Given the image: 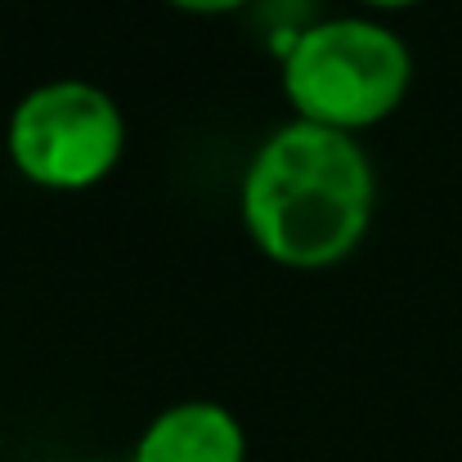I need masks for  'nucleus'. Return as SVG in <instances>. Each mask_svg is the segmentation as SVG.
Here are the masks:
<instances>
[{"instance_id": "obj_4", "label": "nucleus", "mask_w": 462, "mask_h": 462, "mask_svg": "<svg viewBox=\"0 0 462 462\" xmlns=\"http://www.w3.org/2000/svg\"><path fill=\"white\" fill-rule=\"evenodd\" d=\"M131 462H247V431L216 400H180L140 431Z\"/></svg>"}, {"instance_id": "obj_5", "label": "nucleus", "mask_w": 462, "mask_h": 462, "mask_svg": "<svg viewBox=\"0 0 462 462\" xmlns=\"http://www.w3.org/2000/svg\"><path fill=\"white\" fill-rule=\"evenodd\" d=\"M162 5H171V9H180V14H198V18H220V14L243 9L247 0H162Z\"/></svg>"}, {"instance_id": "obj_2", "label": "nucleus", "mask_w": 462, "mask_h": 462, "mask_svg": "<svg viewBox=\"0 0 462 462\" xmlns=\"http://www.w3.org/2000/svg\"><path fill=\"white\" fill-rule=\"evenodd\" d=\"M413 86L409 41L368 14L319 18L283 45V99L297 122L364 135L395 117Z\"/></svg>"}, {"instance_id": "obj_1", "label": "nucleus", "mask_w": 462, "mask_h": 462, "mask_svg": "<svg viewBox=\"0 0 462 462\" xmlns=\"http://www.w3.org/2000/svg\"><path fill=\"white\" fill-rule=\"evenodd\" d=\"M377 216V171L355 135L288 122L270 131L238 180V220L279 270L323 274L359 252Z\"/></svg>"}, {"instance_id": "obj_6", "label": "nucleus", "mask_w": 462, "mask_h": 462, "mask_svg": "<svg viewBox=\"0 0 462 462\" xmlns=\"http://www.w3.org/2000/svg\"><path fill=\"white\" fill-rule=\"evenodd\" d=\"M355 5L377 9V14H395V9H413V5H422V0H355Z\"/></svg>"}, {"instance_id": "obj_7", "label": "nucleus", "mask_w": 462, "mask_h": 462, "mask_svg": "<svg viewBox=\"0 0 462 462\" xmlns=\"http://www.w3.org/2000/svg\"><path fill=\"white\" fill-rule=\"evenodd\" d=\"M72 462H108V458H72Z\"/></svg>"}, {"instance_id": "obj_3", "label": "nucleus", "mask_w": 462, "mask_h": 462, "mask_svg": "<svg viewBox=\"0 0 462 462\" xmlns=\"http://www.w3.org/2000/svg\"><path fill=\"white\" fill-rule=\"evenodd\" d=\"M5 153L32 189L86 193L104 184L126 153V113L95 81H41L14 104Z\"/></svg>"}]
</instances>
